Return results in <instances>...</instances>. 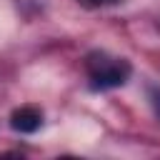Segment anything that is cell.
Here are the masks:
<instances>
[{"instance_id": "1", "label": "cell", "mask_w": 160, "mask_h": 160, "mask_svg": "<svg viewBox=\"0 0 160 160\" xmlns=\"http://www.w3.org/2000/svg\"><path fill=\"white\" fill-rule=\"evenodd\" d=\"M85 68L92 90H112L125 85L130 78V62L110 52H90Z\"/></svg>"}, {"instance_id": "2", "label": "cell", "mask_w": 160, "mask_h": 160, "mask_svg": "<svg viewBox=\"0 0 160 160\" xmlns=\"http://www.w3.org/2000/svg\"><path fill=\"white\" fill-rule=\"evenodd\" d=\"M10 125H12V130L30 135L42 125V112L38 108H32V105H22L10 115Z\"/></svg>"}, {"instance_id": "3", "label": "cell", "mask_w": 160, "mask_h": 160, "mask_svg": "<svg viewBox=\"0 0 160 160\" xmlns=\"http://www.w3.org/2000/svg\"><path fill=\"white\" fill-rule=\"evenodd\" d=\"M82 2L85 8H100V5H108V2H118V0H78Z\"/></svg>"}, {"instance_id": "4", "label": "cell", "mask_w": 160, "mask_h": 160, "mask_svg": "<svg viewBox=\"0 0 160 160\" xmlns=\"http://www.w3.org/2000/svg\"><path fill=\"white\" fill-rule=\"evenodd\" d=\"M150 98H152V105H155V112L160 115V90H152V92H150Z\"/></svg>"}]
</instances>
